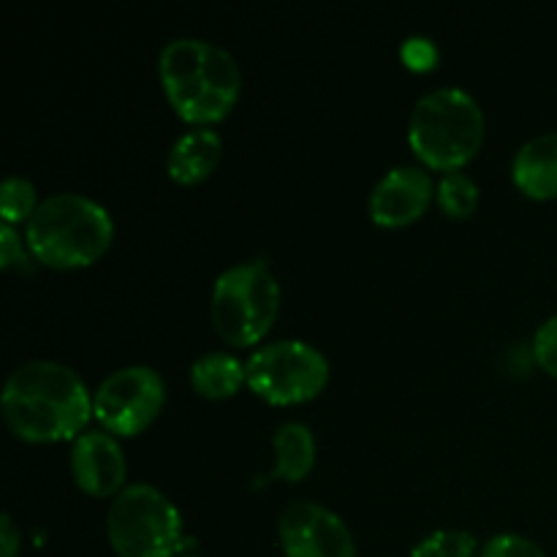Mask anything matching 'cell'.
Returning a JSON list of instances; mask_svg holds the SVG:
<instances>
[{
  "mask_svg": "<svg viewBox=\"0 0 557 557\" xmlns=\"http://www.w3.org/2000/svg\"><path fill=\"white\" fill-rule=\"evenodd\" d=\"M248 384V370L228 351H207L190 364V386L207 400H228Z\"/></svg>",
  "mask_w": 557,
  "mask_h": 557,
  "instance_id": "5bb4252c",
  "label": "cell"
},
{
  "mask_svg": "<svg viewBox=\"0 0 557 557\" xmlns=\"http://www.w3.org/2000/svg\"><path fill=\"white\" fill-rule=\"evenodd\" d=\"M533 357H536L539 368L557 379V315L544 321L533 335Z\"/></svg>",
  "mask_w": 557,
  "mask_h": 557,
  "instance_id": "44dd1931",
  "label": "cell"
},
{
  "mask_svg": "<svg viewBox=\"0 0 557 557\" xmlns=\"http://www.w3.org/2000/svg\"><path fill=\"white\" fill-rule=\"evenodd\" d=\"M484 141V112L462 87H438L417 101L408 123V145L419 161L438 172H457Z\"/></svg>",
  "mask_w": 557,
  "mask_h": 557,
  "instance_id": "277c9868",
  "label": "cell"
},
{
  "mask_svg": "<svg viewBox=\"0 0 557 557\" xmlns=\"http://www.w3.org/2000/svg\"><path fill=\"white\" fill-rule=\"evenodd\" d=\"M22 549V533L16 528L14 517H0V557H20Z\"/></svg>",
  "mask_w": 557,
  "mask_h": 557,
  "instance_id": "603a6c76",
  "label": "cell"
},
{
  "mask_svg": "<svg viewBox=\"0 0 557 557\" xmlns=\"http://www.w3.org/2000/svg\"><path fill=\"white\" fill-rule=\"evenodd\" d=\"M403 60L408 63V69L424 71L438 60V52H435V47L428 38H411V41H406V47H403Z\"/></svg>",
  "mask_w": 557,
  "mask_h": 557,
  "instance_id": "7402d4cb",
  "label": "cell"
},
{
  "mask_svg": "<svg viewBox=\"0 0 557 557\" xmlns=\"http://www.w3.org/2000/svg\"><path fill=\"white\" fill-rule=\"evenodd\" d=\"M433 199L435 183L428 169L395 166L375 183L368 210L375 226L400 228L419 221Z\"/></svg>",
  "mask_w": 557,
  "mask_h": 557,
  "instance_id": "30bf717a",
  "label": "cell"
},
{
  "mask_svg": "<svg viewBox=\"0 0 557 557\" xmlns=\"http://www.w3.org/2000/svg\"><path fill=\"white\" fill-rule=\"evenodd\" d=\"M114 239L103 205L82 194H54L25 223V243L36 261L54 270H79L101 259Z\"/></svg>",
  "mask_w": 557,
  "mask_h": 557,
  "instance_id": "3957f363",
  "label": "cell"
},
{
  "mask_svg": "<svg viewBox=\"0 0 557 557\" xmlns=\"http://www.w3.org/2000/svg\"><path fill=\"white\" fill-rule=\"evenodd\" d=\"M275 446V468L272 479L283 482H299L308 476L315 466V438L313 430L302 422H286L272 435Z\"/></svg>",
  "mask_w": 557,
  "mask_h": 557,
  "instance_id": "9a60e30c",
  "label": "cell"
},
{
  "mask_svg": "<svg viewBox=\"0 0 557 557\" xmlns=\"http://www.w3.org/2000/svg\"><path fill=\"white\" fill-rule=\"evenodd\" d=\"M166 403V384L161 373L147 364H128L98 384L92 392V417L107 428V433L139 435L150 428Z\"/></svg>",
  "mask_w": 557,
  "mask_h": 557,
  "instance_id": "ba28073f",
  "label": "cell"
},
{
  "mask_svg": "<svg viewBox=\"0 0 557 557\" xmlns=\"http://www.w3.org/2000/svg\"><path fill=\"white\" fill-rule=\"evenodd\" d=\"M435 201H438L441 210L449 218L457 221H466L476 212L479 207V185L471 174H466L462 169L457 172H446L444 177L435 185Z\"/></svg>",
  "mask_w": 557,
  "mask_h": 557,
  "instance_id": "2e32d148",
  "label": "cell"
},
{
  "mask_svg": "<svg viewBox=\"0 0 557 557\" xmlns=\"http://www.w3.org/2000/svg\"><path fill=\"white\" fill-rule=\"evenodd\" d=\"M223 139L210 125H194L174 139L166 156V172L174 183L196 185L210 177L221 163Z\"/></svg>",
  "mask_w": 557,
  "mask_h": 557,
  "instance_id": "7c38bea8",
  "label": "cell"
},
{
  "mask_svg": "<svg viewBox=\"0 0 557 557\" xmlns=\"http://www.w3.org/2000/svg\"><path fill=\"white\" fill-rule=\"evenodd\" d=\"M248 386L270 406H299L319 395L330 381V362L305 341H275L245 359Z\"/></svg>",
  "mask_w": 557,
  "mask_h": 557,
  "instance_id": "52a82bcc",
  "label": "cell"
},
{
  "mask_svg": "<svg viewBox=\"0 0 557 557\" xmlns=\"http://www.w3.org/2000/svg\"><path fill=\"white\" fill-rule=\"evenodd\" d=\"M71 473L82 493L92 498L120 495L128 484V462L120 441L107 430H85L71 446Z\"/></svg>",
  "mask_w": 557,
  "mask_h": 557,
  "instance_id": "8fae6325",
  "label": "cell"
},
{
  "mask_svg": "<svg viewBox=\"0 0 557 557\" xmlns=\"http://www.w3.org/2000/svg\"><path fill=\"white\" fill-rule=\"evenodd\" d=\"M212 324L234 348L256 346L281 313V283L267 261H245L223 270L212 286Z\"/></svg>",
  "mask_w": 557,
  "mask_h": 557,
  "instance_id": "8992f818",
  "label": "cell"
},
{
  "mask_svg": "<svg viewBox=\"0 0 557 557\" xmlns=\"http://www.w3.org/2000/svg\"><path fill=\"white\" fill-rule=\"evenodd\" d=\"M3 419L27 444L76 441L92 417V395L74 368L52 359L20 364L3 386Z\"/></svg>",
  "mask_w": 557,
  "mask_h": 557,
  "instance_id": "6da1fadb",
  "label": "cell"
},
{
  "mask_svg": "<svg viewBox=\"0 0 557 557\" xmlns=\"http://www.w3.org/2000/svg\"><path fill=\"white\" fill-rule=\"evenodd\" d=\"M277 539H281L286 557H354L351 531L346 522L326 506L315 500H294L281 511L277 520Z\"/></svg>",
  "mask_w": 557,
  "mask_h": 557,
  "instance_id": "9c48e42d",
  "label": "cell"
},
{
  "mask_svg": "<svg viewBox=\"0 0 557 557\" xmlns=\"http://www.w3.org/2000/svg\"><path fill=\"white\" fill-rule=\"evenodd\" d=\"M38 194L36 185L27 177H20V174H11V177L3 180L0 185V215H3V223L9 226H16V223H27L38 210Z\"/></svg>",
  "mask_w": 557,
  "mask_h": 557,
  "instance_id": "e0dca14e",
  "label": "cell"
},
{
  "mask_svg": "<svg viewBox=\"0 0 557 557\" xmlns=\"http://www.w3.org/2000/svg\"><path fill=\"white\" fill-rule=\"evenodd\" d=\"M479 542L471 531L460 528H444L430 536H424L417 547L411 549V557H476Z\"/></svg>",
  "mask_w": 557,
  "mask_h": 557,
  "instance_id": "ac0fdd59",
  "label": "cell"
},
{
  "mask_svg": "<svg viewBox=\"0 0 557 557\" xmlns=\"http://www.w3.org/2000/svg\"><path fill=\"white\" fill-rule=\"evenodd\" d=\"M107 536L120 557H180L194 547L177 506L152 484H128L107 511Z\"/></svg>",
  "mask_w": 557,
  "mask_h": 557,
  "instance_id": "5b68a950",
  "label": "cell"
},
{
  "mask_svg": "<svg viewBox=\"0 0 557 557\" xmlns=\"http://www.w3.org/2000/svg\"><path fill=\"white\" fill-rule=\"evenodd\" d=\"M158 76L174 112L194 125L226 117L243 90V71L228 49L205 38H174L158 54Z\"/></svg>",
  "mask_w": 557,
  "mask_h": 557,
  "instance_id": "7a4b0ae2",
  "label": "cell"
},
{
  "mask_svg": "<svg viewBox=\"0 0 557 557\" xmlns=\"http://www.w3.org/2000/svg\"><path fill=\"white\" fill-rule=\"evenodd\" d=\"M511 180L528 199L557 196V131L528 139L511 161Z\"/></svg>",
  "mask_w": 557,
  "mask_h": 557,
  "instance_id": "4fadbf2b",
  "label": "cell"
},
{
  "mask_svg": "<svg viewBox=\"0 0 557 557\" xmlns=\"http://www.w3.org/2000/svg\"><path fill=\"white\" fill-rule=\"evenodd\" d=\"M180 557H201V555H180Z\"/></svg>",
  "mask_w": 557,
  "mask_h": 557,
  "instance_id": "cb8c5ba5",
  "label": "cell"
},
{
  "mask_svg": "<svg viewBox=\"0 0 557 557\" xmlns=\"http://www.w3.org/2000/svg\"><path fill=\"white\" fill-rule=\"evenodd\" d=\"M479 557H549V555L544 553L533 539L520 536V533H498V536H493L482 549H479Z\"/></svg>",
  "mask_w": 557,
  "mask_h": 557,
  "instance_id": "d6986e66",
  "label": "cell"
},
{
  "mask_svg": "<svg viewBox=\"0 0 557 557\" xmlns=\"http://www.w3.org/2000/svg\"><path fill=\"white\" fill-rule=\"evenodd\" d=\"M33 259L27 243H22V237L16 234L14 226L3 223L0 226V267L3 270H16V272H33Z\"/></svg>",
  "mask_w": 557,
  "mask_h": 557,
  "instance_id": "ffe728a7",
  "label": "cell"
}]
</instances>
